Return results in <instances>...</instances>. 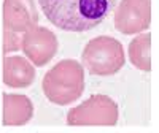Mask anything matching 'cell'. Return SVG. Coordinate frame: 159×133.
I'll list each match as a JSON object with an SVG mask.
<instances>
[{"mask_svg":"<svg viewBox=\"0 0 159 133\" xmlns=\"http://www.w3.org/2000/svg\"><path fill=\"white\" fill-rule=\"evenodd\" d=\"M46 19L65 32L92 30L115 10L116 0H38Z\"/></svg>","mask_w":159,"mask_h":133,"instance_id":"1","label":"cell"},{"mask_svg":"<svg viewBox=\"0 0 159 133\" xmlns=\"http://www.w3.org/2000/svg\"><path fill=\"white\" fill-rule=\"evenodd\" d=\"M22 49L35 62V65L42 66L54 54V35L45 29H34L22 40Z\"/></svg>","mask_w":159,"mask_h":133,"instance_id":"2","label":"cell"},{"mask_svg":"<svg viewBox=\"0 0 159 133\" xmlns=\"http://www.w3.org/2000/svg\"><path fill=\"white\" fill-rule=\"evenodd\" d=\"M37 22L32 0H5V33L25 30Z\"/></svg>","mask_w":159,"mask_h":133,"instance_id":"3","label":"cell"},{"mask_svg":"<svg viewBox=\"0 0 159 133\" xmlns=\"http://www.w3.org/2000/svg\"><path fill=\"white\" fill-rule=\"evenodd\" d=\"M34 68L32 65L22 57H7L3 68V81L11 87H25L34 81Z\"/></svg>","mask_w":159,"mask_h":133,"instance_id":"4","label":"cell"},{"mask_svg":"<svg viewBox=\"0 0 159 133\" xmlns=\"http://www.w3.org/2000/svg\"><path fill=\"white\" fill-rule=\"evenodd\" d=\"M5 100V125H21L32 116V105L27 97L22 95H3Z\"/></svg>","mask_w":159,"mask_h":133,"instance_id":"5","label":"cell"}]
</instances>
